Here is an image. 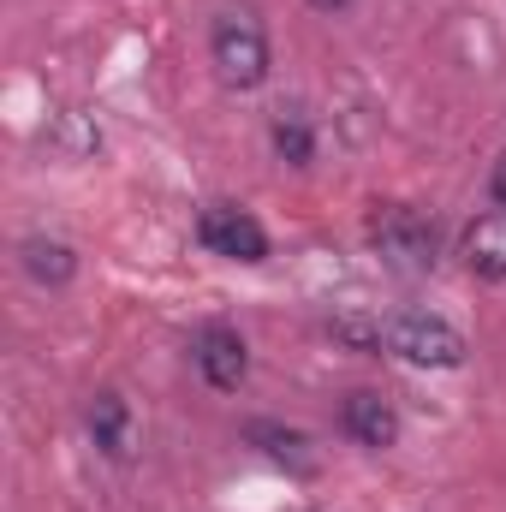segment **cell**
<instances>
[{
    "label": "cell",
    "mask_w": 506,
    "mask_h": 512,
    "mask_svg": "<svg viewBox=\"0 0 506 512\" xmlns=\"http://www.w3.org/2000/svg\"><path fill=\"white\" fill-rule=\"evenodd\" d=\"M346 435L358 441V447H393L399 441V417H393V405L381 399V393H352L346 399Z\"/></svg>",
    "instance_id": "7"
},
{
    "label": "cell",
    "mask_w": 506,
    "mask_h": 512,
    "mask_svg": "<svg viewBox=\"0 0 506 512\" xmlns=\"http://www.w3.org/2000/svg\"><path fill=\"white\" fill-rule=\"evenodd\" d=\"M489 185H495V203H501V209H506V155H501V161H495V179H489Z\"/></svg>",
    "instance_id": "13"
},
{
    "label": "cell",
    "mask_w": 506,
    "mask_h": 512,
    "mask_svg": "<svg viewBox=\"0 0 506 512\" xmlns=\"http://www.w3.org/2000/svg\"><path fill=\"white\" fill-rule=\"evenodd\" d=\"M191 358H197L203 382L221 387V393H233V387L251 376V352H245L239 328H227V322H203L197 340H191Z\"/></svg>",
    "instance_id": "5"
},
{
    "label": "cell",
    "mask_w": 506,
    "mask_h": 512,
    "mask_svg": "<svg viewBox=\"0 0 506 512\" xmlns=\"http://www.w3.org/2000/svg\"><path fill=\"white\" fill-rule=\"evenodd\" d=\"M197 239L215 256H227V262H262V256H268L262 221H256L251 209H239V203H209V209L197 215Z\"/></svg>",
    "instance_id": "4"
},
{
    "label": "cell",
    "mask_w": 506,
    "mask_h": 512,
    "mask_svg": "<svg viewBox=\"0 0 506 512\" xmlns=\"http://www.w3.org/2000/svg\"><path fill=\"white\" fill-rule=\"evenodd\" d=\"M370 245L393 274H429L435 268V227H429V215H417L405 203H381L370 215Z\"/></svg>",
    "instance_id": "3"
},
{
    "label": "cell",
    "mask_w": 506,
    "mask_h": 512,
    "mask_svg": "<svg viewBox=\"0 0 506 512\" xmlns=\"http://www.w3.org/2000/svg\"><path fill=\"white\" fill-rule=\"evenodd\" d=\"M84 423H90V441H96L108 459H126L131 453V411H126V399H120L114 387H102V393L90 399Z\"/></svg>",
    "instance_id": "8"
},
{
    "label": "cell",
    "mask_w": 506,
    "mask_h": 512,
    "mask_svg": "<svg viewBox=\"0 0 506 512\" xmlns=\"http://www.w3.org/2000/svg\"><path fill=\"white\" fill-rule=\"evenodd\" d=\"M209 60L227 90H256L268 78V30L251 6H221L209 24Z\"/></svg>",
    "instance_id": "1"
},
{
    "label": "cell",
    "mask_w": 506,
    "mask_h": 512,
    "mask_svg": "<svg viewBox=\"0 0 506 512\" xmlns=\"http://www.w3.org/2000/svg\"><path fill=\"white\" fill-rule=\"evenodd\" d=\"M18 256H24V274L42 280V286H66L78 274V256H72V245H60V239H24Z\"/></svg>",
    "instance_id": "9"
},
{
    "label": "cell",
    "mask_w": 506,
    "mask_h": 512,
    "mask_svg": "<svg viewBox=\"0 0 506 512\" xmlns=\"http://www.w3.org/2000/svg\"><path fill=\"white\" fill-rule=\"evenodd\" d=\"M459 256H465L471 274H483V280H506V209L477 215V221L465 227V239H459Z\"/></svg>",
    "instance_id": "6"
},
{
    "label": "cell",
    "mask_w": 506,
    "mask_h": 512,
    "mask_svg": "<svg viewBox=\"0 0 506 512\" xmlns=\"http://www.w3.org/2000/svg\"><path fill=\"white\" fill-rule=\"evenodd\" d=\"M268 137H274V155H280V161H292V167H304V161L316 155V131H310V120H304L298 108H280Z\"/></svg>",
    "instance_id": "11"
},
{
    "label": "cell",
    "mask_w": 506,
    "mask_h": 512,
    "mask_svg": "<svg viewBox=\"0 0 506 512\" xmlns=\"http://www.w3.org/2000/svg\"><path fill=\"white\" fill-rule=\"evenodd\" d=\"M316 12H340V6H352V0H310Z\"/></svg>",
    "instance_id": "14"
},
{
    "label": "cell",
    "mask_w": 506,
    "mask_h": 512,
    "mask_svg": "<svg viewBox=\"0 0 506 512\" xmlns=\"http://www.w3.org/2000/svg\"><path fill=\"white\" fill-rule=\"evenodd\" d=\"M251 441H262V453H268L274 465H286V471H298V477H310V471H316V459L304 453L310 441H304L298 429H280V423H251Z\"/></svg>",
    "instance_id": "10"
},
{
    "label": "cell",
    "mask_w": 506,
    "mask_h": 512,
    "mask_svg": "<svg viewBox=\"0 0 506 512\" xmlns=\"http://www.w3.org/2000/svg\"><path fill=\"white\" fill-rule=\"evenodd\" d=\"M381 352H393L405 364H423V370H459L471 346L453 322L423 316V310H399V316H381Z\"/></svg>",
    "instance_id": "2"
},
{
    "label": "cell",
    "mask_w": 506,
    "mask_h": 512,
    "mask_svg": "<svg viewBox=\"0 0 506 512\" xmlns=\"http://www.w3.org/2000/svg\"><path fill=\"white\" fill-rule=\"evenodd\" d=\"M328 328H334V340H346V346H358V352H381V316H364V310H340Z\"/></svg>",
    "instance_id": "12"
}]
</instances>
